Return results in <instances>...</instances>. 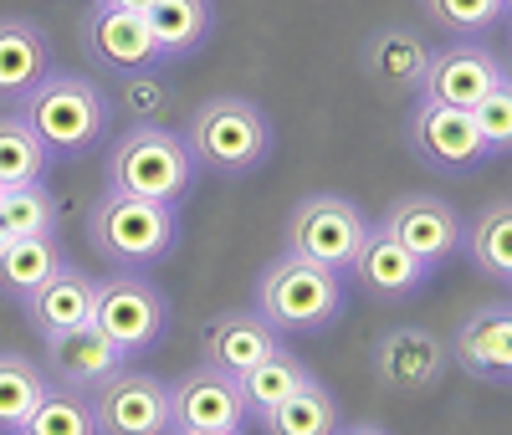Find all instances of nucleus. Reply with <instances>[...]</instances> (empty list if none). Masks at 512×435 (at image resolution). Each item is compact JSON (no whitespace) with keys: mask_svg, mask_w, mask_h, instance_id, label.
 <instances>
[{"mask_svg":"<svg viewBox=\"0 0 512 435\" xmlns=\"http://www.w3.org/2000/svg\"><path fill=\"white\" fill-rule=\"evenodd\" d=\"M16 108L31 123V134L47 144L52 159H72V154L98 149L103 134H108V118H113V103L103 98V87L93 77L62 72V67H52Z\"/></svg>","mask_w":512,"mask_h":435,"instance_id":"f257e3e1","label":"nucleus"},{"mask_svg":"<svg viewBox=\"0 0 512 435\" xmlns=\"http://www.w3.org/2000/svg\"><path fill=\"white\" fill-rule=\"evenodd\" d=\"M256 313H262L282 338H308L338 323L344 313V277L308 256H272L256 277Z\"/></svg>","mask_w":512,"mask_h":435,"instance_id":"f03ea898","label":"nucleus"},{"mask_svg":"<svg viewBox=\"0 0 512 435\" xmlns=\"http://www.w3.org/2000/svg\"><path fill=\"white\" fill-rule=\"evenodd\" d=\"M180 139H185L195 169L236 180V174H251V169L267 164V154H272V118L251 98H241V93H221V98H205L190 113V128Z\"/></svg>","mask_w":512,"mask_h":435,"instance_id":"7ed1b4c3","label":"nucleus"},{"mask_svg":"<svg viewBox=\"0 0 512 435\" xmlns=\"http://www.w3.org/2000/svg\"><path fill=\"white\" fill-rule=\"evenodd\" d=\"M175 205L103 190L88 210V246L113 272H149L175 251Z\"/></svg>","mask_w":512,"mask_h":435,"instance_id":"20e7f679","label":"nucleus"},{"mask_svg":"<svg viewBox=\"0 0 512 435\" xmlns=\"http://www.w3.org/2000/svg\"><path fill=\"white\" fill-rule=\"evenodd\" d=\"M195 174L200 169H195L185 139L164 123H134L108 149V190H118V195L180 205L195 185Z\"/></svg>","mask_w":512,"mask_h":435,"instance_id":"39448f33","label":"nucleus"},{"mask_svg":"<svg viewBox=\"0 0 512 435\" xmlns=\"http://www.w3.org/2000/svg\"><path fill=\"white\" fill-rule=\"evenodd\" d=\"M169 323V302L144 272H108L93 287V328L108 333L128 359L149 354L164 338Z\"/></svg>","mask_w":512,"mask_h":435,"instance_id":"423d86ee","label":"nucleus"},{"mask_svg":"<svg viewBox=\"0 0 512 435\" xmlns=\"http://www.w3.org/2000/svg\"><path fill=\"white\" fill-rule=\"evenodd\" d=\"M451 369V348L441 333L420 328V323H400V328H384L379 343L369 348V374L384 395H400V400H420V395H436L441 379Z\"/></svg>","mask_w":512,"mask_h":435,"instance_id":"0eeeda50","label":"nucleus"},{"mask_svg":"<svg viewBox=\"0 0 512 435\" xmlns=\"http://www.w3.org/2000/svg\"><path fill=\"white\" fill-rule=\"evenodd\" d=\"M369 221H364V210L344 195H308V200H297L292 215H287V246L292 256H308V261H323V267L333 272H349V261L364 241Z\"/></svg>","mask_w":512,"mask_h":435,"instance_id":"6e6552de","label":"nucleus"},{"mask_svg":"<svg viewBox=\"0 0 512 435\" xmlns=\"http://www.w3.org/2000/svg\"><path fill=\"white\" fill-rule=\"evenodd\" d=\"M405 139H410V154L436 169V174H472L477 164H487V144L477 134V123L466 108H446V103H431L420 98L410 108V123H405Z\"/></svg>","mask_w":512,"mask_h":435,"instance_id":"1a4fd4ad","label":"nucleus"},{"mask_svg":"<svg viewBox=\"0 0 512 435\" xmlns=\"http://www.w3.org/2000/svg\"><path fill=\"white\" fill-rule=\"evenodd\" d=\"M93 420H98V435H169V384L159 374H144V369H118L108 374L93 395Z\"/></svg>","mask_w":512,"mask_h":435,"instance_id":"9d476101","label":"nucleus"},{"mask_svg":"<svg viewBox=\"0 0 512 435\" xmlns=\"http://www.w3.org/2000/svg\"><path fill=\"white\" fill-rule=\"evenodd\" d=\"M379 231L390 241H400L410 256H420L431 272L446 267V261L461 251V215L441 195H400L379 215Z\"/></svg>","mask_w":512,"mask_h":435,"instance_id":"9b49d317","label":"nucleus"},{"mask_svg":"<svg viewBox=\"0 0 512 435\" xmlns=\"http://www.w3.org/2000/svg\"><path fill=\"white\" fill-rule=\"evenodd\" d=\"M246 395L241 379L195 364L169 384V425L175 430H246Z\"/></svg>","mask_w":512,"mask_h":435,"instance_id":"f8f14e48","label":"nucleus"},{"mask_svg":"<svg viewBox=\"0 0 512 435\" xmlns=\"http://www.w3.org/2000/svg\"><path fill=\"white\" fill-rule=\"evenodd\" d=\"M502 57H492L482 41L472 36H456L451 47L431 52L425 57V72H420V98L431 103H446V108H477V98L487 93V87L502 77Z\"/></svg>","mask_w":512,"mask_h":435,"instance_id":"ddd939ff","label":"nucleus"},{"mask_svg":"<svg viewBox=\"0 0 512 435\" xmlns=\"http://www.w3.org/2000/svg\"><path fill=\"white\" fill-rule=\"evenodd\" d=\"M446 348H451V364L461 374H472L477 384L507 389V379H512V308H507V302L472 308L456 323Z\"/></svg>","mask_w":512,"mask_h":435,"instance_id":"4468645a","label":"nucleus"},{"mask_svg":"<svg viewBox=\"0 0 512 435\" xmlns=\"http://www.w3.org/2000/svg\"><path fill=\"white\" fill-rule=\"evenodd\" d=\"M41 359H47V379L62 384V389H77V395H93L108 374H118L128 364L123 348L108 333H98L93 323L67 328V333H47L41 338Z\"/></svg>","mask_w":512,"mask_h":435,"instance_id":"2eb2a0df","label":"nucleus"},{"mask_svg":"<svg viewBox=\"0 0 512 435\" xmlns=\"http://www.w3.org/2000/svg\"><path fill=\"white\" fill-rule=\"evenodd\" d=\"M82 47L88 57L108 72H139V67H159V47H154V26L149 16L134 11H118V6H93L88 26H82Z\"/></svg>","mask_w":512,"mask_h":435,"instance_id":"dca6fc26","label":"nucleus"},{"mask_svg":"<svg viewBox=\"0 0 512 435\" xmlns=\"http://www.w3.org/2000/svg\"><path fill=\"white\" fill-rule=\"evenodd\" d=\"M349 272L359 277V287L374 297V302H410L425 282H431V267H425L420 256H410L400 241H390L379 226L364 231Z\"/></svg>","mask_w":512,"mask_h":435,"instance_id":"f3484780","label":"nucleus"},{"mask_svg":"<svg viewBox=\"0 0 512 435\" xmlns=\"http://www.w3.org/2000/svg\"><path fill=\"white\" fill-rule=\"evenodd\" d=\"M287 338L262 318V313H221L216 323L205 328V348H200V364H210V369H221V374H231V379H241L246 369H256L267 354H277Z\"/></svg>","mask_w":512,"mask_h":435,"instance_id":"a211bd4d","label":"nucleus"},{"mask_svg":"<svg viewBox=\"0 0 512 435\" xmlns=\"http://www.w3.org/2000/svg\"><path fill=\"white\" fill-rule=\"evenodd\" d=\"M93 287H98V277L77 272L72 261H67V267H57L36 292L21 297V313H26V323H31L41 338H47V333H67V328H82V323H93Z\"/></svg>","mask_w":512,"mask_h":435,"instance_id":"6ab92c4d","label":"nucleus"},{"mask_svg":"<svg viewBox=\"0 0 512 435\" xmlns=\"http://www.w3.org/2000/svg\"><path fill=\"white\" fill-rule=\"evenodd\" d=\"M52 72V41L26 16H0V103L16 108Z\"/></svg>","mask_w":512,"mask_h":435,"instance_id":"aec40b11","label":"nucleus"},{"mask_svg":"<svg viewBox=\"0 0 512 435\" xmlns=\"http://www.w3.org/2000/svg\"><path fill=\"white\" fill-rule=\"evenodd\" d=\"M425 57H431V47H425L410 26H384L364 41V72H369L374 87H384V93H415Z\"/></svg>","mask_w":512,"mask_h":435,"instance_id":"412c9836","label":"nucleus"},{"mask_svg":"<svg viewBox=\"0 0 512 435\" xmlns=\"http://www.w3.org/2000/svg\"><path fill=\"white\" fill-rule=\"evenodd\" d=\"M461 251L482 277L512 282V200L507 195L482 200L472 221H461Z\"/></svg>","mask_w":512,"mask_h":435,"instance_id":"4be33fe9","label":"nucleus"},{"mask_svg":"<svg viewBox=\"0 0 512 435\" xmlns=\"http://www.w3.org/2000/svg\"><path fill=\"white\" fill-rule=\"evenodd\" d=\"M251 420L262 425L267 435H333L338 430V400H333V389L323 379L308 374L287 400H277L272 410L251 415Z\"/></svg>","mask_w":512,"mask_h":435,"instance_id":"5701e85b","label":"nucleus"},{"mask_svg":"<svg viewBox=\"0 0 512 435\" xmlns=\"http://www.w3.org/2000/svg\"><path fill=\"white\" fill-rule=\"evenodd\" d=\"M57 267H67V251H62L57 231H47V236H16V241L0 246V292L21 302L26 292H36L41 282H47Z\"/></svg>","mask_w":512,"mask_h":435,"instance_id":"b1692460","label":"nucleus"},{"mask_svg":"<svg viewBox=\"0 0 512 435\" xmlns=\"http://www.w3.org/2000/svg\"><path fill=\"white\" fill-rule=\"evenodd\" d=\"M210 21H216L210 0H159V6L149 11L159 62H180V57L200 52L205 36H210Z\"/></svg>","mask_w":512,"mask_h":435,"instance_id":"393cba45","label":"nucleus"},{"mask_svg":"<svg viewBox=\"0 0 512 435\" xmlns=\"http://www.w3.org/2000/svg\"><path fill=\"white\" fill-rule=\"evenodd\" d=\"M47 231H57V200L47 180L0 185V246L16 236H47Z\"/></svg>","mask_w":512,"mask_h":435,"instance_id":"a878e982","label":"nucleus"},{"mask_svg":"<svg viewBox=\"0 0 512 435\" xmlns=\"http://www.w3.org/2000/svg\"><path fill=\"white\" fill-rule=\"evenodd\" d=\"M52 389V379L41 374L36 359L0 348V435H16V425L31 415V405Z\"/></svg>","mask_w":512,"mask_h":435,"instance_id":"bb28decb","label":"nucleus"},{"mask_svg":"<svg viewBox=\"0 0 512 435\" xmlns=\"http://www.w3.org/2000/svg\"><path fill=\"white\" fill-rule=\"evenodd\" d=\"M16 435H98V420H93L88 395L52 384L47 395L31 405V415L16 425Z\"/></svg>","mask_w":512,"mask_h":435,"instance_id":"cd10ccee","label":"nucleus"},{"mask_svg":"<svg viewBox=\"0 0 512 435\" xmlns=\"http://www.w3.org/2000/svg\"><path fill=\"white\" fill-rule=\"evenodd\" d=\"M52 154L31 134V123L21 113H0V185H31L47 180Z\"/></svg>","mask_w":512,"mask_h":435,"instance_id":"c85d7f7f","label":"nucleus"},{"mask_svg":"<svg viewBox=\"0 0 512 435\" xmlns=\"http://www.w3.org/2000/svg\"><path fill=\"white\" fill-rule=\"evenodd\" d=\"M308 374H313V369H308V364H303V359H297L292 348L282 343L277 354H267L256 369H246V374H241L246 415H262V410H272V405H277V400H287V395H292V389L303 384Z\"/></svg>","mask_w":512,"mask_h":435,"instance_id":"c756f323","label":"nucleus"},{"mask_svg":"<svg viewBox=\"0 0 512 435\" xmlns=\"http://www.w3.org/2000/svg\"><path fill=\"white\" fill-rule=\"evenodd\" d=\"M420 16L446 36H482L507 16V0H420Z\"/></svg>","mask_w":512,"mask_h":435,"instance_id":"7c9ffc66","label":"nucleus"},{"mask_svg":"<svg viewBox=\"0 0 512 435\" xmlns=\"http://www.w3.org/2000/svg\"><path fill=\"white\" fill-rule=\"evenodd\" d=\"M466 113H472L487 154H507V144H512V77L502 72L487 93L477 98V108H466Z\"/></svg>","mask_w":512,"mask_h":435,"instance_id":"2f4dec72","label":"nucleus"},{"mask_svg":"<svg viewBox=\"0 0 512 435\" xmlns=\"http://www.w3.org/2000/svg\"><path fill=\"white\" fill-rule=\"evenodd\" d=\"M118 108L134 118V123H164V108H169V87L154 67H139V72H123V87H118Z\"/></svg>","mask_w":512,"mask_h":435,"instance_id":"473e14b6","label":"nucleus"},{"mask_svg":"<svg viewBox=\"0 0 512 435\" xmlns=\"http://www.w3.org/2000/svg\"><path fill=\"white\" fill-rule=\"evenodd\" d=\"M103 6H118V11H134V16H149L159 0H103Z\"/></svg>","mask_w":512,"mask_h":435,"instance_id":"72a5a7b5","label":"nucleus"},{"mask_svg":"<svg viewBox=\"0 0 512 435\" xmlns=\"http://www.w3.org/2000/svg\"><path fill=\"white\" fill-rule=\"evenodd\" d=\"M333 435H390V430H379V425H349V430H333Z\"/></svg>","mask_w":512,"mask_h":435,"instance_id":"f704fd0d","label":"nucleus"},{"mask_svg":"<svg viewBox=\"0 0 512 435\" xmlns=\"http://www.w3.org/2000/svg\"><path fill=\"white\" fill-rule=\"evenodd\" d=\"M169 435H241V430H169Z\"/></svg>","mask_w":512,"mask_h":435,"instance_id":"c9c22d12","label":"nucleus"},{"mask_svg":"<svg viewBox=\"0 0 512 435\" xmlns=\"http://www.w3.org/2000/svg\"><path fill=\"white\" fill-rule=\"evenodd\" d=\"M507 6H512V0H507Z\"/></svg>","mask_w":512,"mask_h":435,"instance_id":"e433bc0d","label":"nucleus"}]
</instances>
